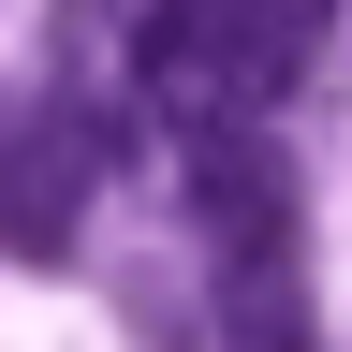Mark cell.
I'll return each mask as SVG.
<instances>
[{"mask_svg":"<svg viewBox=\"0 0 352 352\" xmlns=\"http://www.w3.org/2000/svg\"><path fill=\"white\" fill-rule=\"evenodd\" d=\"M191 220L220 235V264L294 250V162L264 147L250 118H206V132H191Z\"/></svg>","mask_w":352,"mask_h":352,"instance_id":"2","label":"cell"},{"mask_svg":"<svg viewBox=\"0 0 352 352\" xmlns=\"http://www.w3.org/2000/svg\"><path fill=\"white\" fill-rule=\"evenodd\" d=\"M220 338H235V352H308V279H294V250L220 264Z\"/></svg>","mask_w":352,"mask_h":352,"instance_id":"4","label":"cell"},{"mask_svg":"<svg viewBox=\"0 0 352 352\" xmlns=\"http://www.w3.org/2000/svg\"><path fill=\"white\" fill-rule=\"evenodd\" d=\"M220 30H235V0H147L132 15V103H162V118H220Z\"/></svg>","mask_w":352,"mask_h":352,"instance_id":"3","label":"cell"},{"mask_svg":"<svg viewBox=\"0 0 352 352\" xmlns=\"http://www.w3.org/2000/svg\"><path fill=\"white\" fill-rule=\"evenodd\" d=\"M88 191H103V132L74 103H30L0 132V250L15 264H74L88 250Z\"/></svg>","mask_w":352,"mask_h":352,"instance_id":"1","label":"cell"}]
</instances>
